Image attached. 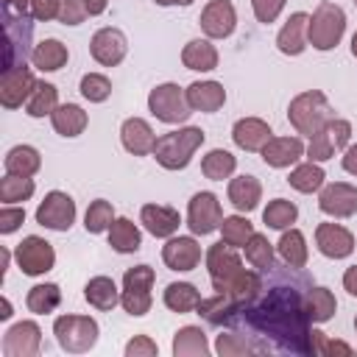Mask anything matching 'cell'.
<instances>
[{"label": "cell", "mask_w": 357, "mask_h": 357, "mask_svg": "<svg viewBox=\"0 0 357 357\" xmlns=\"http://www.w3.org/2000/svg\"><path fill=\"white\" fill-rule=\"evenodd\" d=\"M3 11H14V14H31V0H3Z\"/></svg>", "instance_id": "cell-57"}, {"label": "cell", "mask_w": 357, "mask_h": 357, "mask_svg": "<svg viewBox=\"0 0 357 357\" xmlns=\"http://www.w3.org/2000/svg\"><path fill=\"white\" fill-rule=\"evenodd\" d=\"M346 31V14L340 6L321 0L310 17V28H307V39L315 50H332Z\"/></svg>", "instance_id": "cell-4"}, {"label": "cell", "mask_w": 357, "mask_h": 357, "mask_svg": "<svg viewBox=\"0 0 357 357\" xmlns=\"http://www.w3.org/2000/svg\"><path fill=\"white\" fill-rule=\"evenodd\" d=\"M343 170L351 173V176H357V145H349L343 151Z\"/></svg>", "instance_id": "cell-55"}, {"label": "cell", "mask_w": 357, "mask_h": 357, "mask_svg": "<svg viewBox=\"0 0 357 357\" xmlns=\"http://www.w3.org/2000/svg\"><path fill=\"white\" fill-rule=\"evenodd\" d=\"M204 137H206V134H204L198 126H187V128L162 134V137L156 139L153 159H156L165 170H184V167L190 165L192 153L201 148Z\"/></svg>", "instance_id": "cell-3"}, {"label": "cell", "mask_w": 357, "mask_h": 357, "mask_svg": "<svg viewBox=\"0 0 357 357\" xmlns=\"http://www.w3.org/2000/svg\"><path fill=\"white\" fill-rule=\"evenodd\" d=\"M326 134H329L335 151H343L349 145V139H351V123L349 120H340V117H332L326 123Z\"/></svg>", "instance_id": "cell-50"}, {"label": "cell", "mask_w": 357, "mask_h": 357, "mask_svg": "<svg viewBox=\"0 0 357 357\" xmlns=\"http://www.w3.org/2000/svg\"><path fill=\"white\" fill-rule=\"evenodd\" d=\"M86 3V11H89V17H98V14H103L106 11V6H109V0H84Z\"/></svg>", "instance_id": "cell-59"}, {"label": "cell", "mask_w": 357, "mask_h": 357, "mask_svg": "<svg viewBox=\"0 0 357 357\" xmlns=\"http://www.w3.org/2000/svg\"><path fill=\"white\" fill-rule=\"evenodd\" d=\"M14 259L25 276H42L56 265V251L45 237L28 234V237H22V243H17Z\"/></svg>", "instance_id": "cell-9"}, {"label": "cell", "mask_w": 357, "mask_h": 357, "mask_svg": "<svg viewBox=\"0 0 357 357\" xmlns=\"http://www.w3.org/2000/svg\"><path fill=\"white\" fill-rule=\"evenodd\" d=\"M234 167H237V159H234L229 151H223V148H215V151H209V153L201 159V170H204V176L212 178V181L231 178Z\"/></svg>", "instance_id": "cell-40"}, {"label": "cell", "mask_w": 357, "mask_h": 357, "mask_svg": "<svg viewBox=\"0 0 357 357\" xmlns=\"http://www.w3.org/2000/svg\"><path fill=\"white\" fill-rule=\"evenodd\" d=\"M22 220H25V209H22V206H8V204H6V206L0 209V231H3V234L17 231Z\"/></svg>", "instance_id": "cell-53"}, {"label": "cell", "mask_w": 357, "mask_h": 357, "mask_svg": "<svg viewBox=\"0 0 357 357\" xmlns=\"http://www.w3.org/2000/svg\"><path fill=\"white\" fill-rule=\"evenodd\" d=\"M36 223L53 231H67L75 223V201L61 190H50L36 206Z\"/></svg>", "instance_id": "cell-10"}, {"label": "cell", "mask_w": 357, "mask_h": 357, "mask_svg": "<svg viewBox=\"0 0 357 357\" xmlns=\"http://www.w3.org/2000/svg\"><path fill=\"white\" fill-rule=\"evenodd\" d=\"M343 287H346L351 296H357V265L346 268V273H343Z\"/></svg>", "instance_id": "cell-58"}, {"label": "cell", "mask_w": 357, "mask_h": 357, "mask_svg": "<svg viewBox=\"0 0 357 357\" xmlns=\"http://www.w3.org/2000/svg\"><path fill=\"white\" fill-rule=\"evenodd\" d=\"M215 351L220 357H243V354H257V346L240 332H226V335H218Z\"/></svg>", "instance_id": "cell-46"}, {"label": "cell", "mask_w": 357, "mask_h": 357, "mask_svg": "<svg viewBox=\"0 0 357 357\" xmlns=\"http://www.w3.org/2000/svg\"><path fill=\"white\" fill-rule=\"evenodd\" d=\"M156 6H190L192 0H153Z\"/></svg>", "instance_id": "cell-61"}, {"label": "cell", "mask_w": 357, "mask_h": 357, "mask_svg": "<svg viewBox=\"0 0 357 357\" xmlns=\"http://www.w3.org/2000/svg\"><path fill=\"white\" fill-rule=\"evenodd\" d=\"M304 307H307V315H310V321H312V324H326V321L335 315V310H337V301H335L332 290L312 284V287L307 290Z\"/></svg>", "instance_id": "cell-36"}, {"label": "cell", "mask_w": 357, "mask_h": 357, "mask_svg": "<svg viewBox=\"0 0 357 357\" xmlns=\"http://www.w3.org/2000/svg\"><path fill=\"white\" fill-rule=\"evenodd\" d=\"M324 178L326 176H324L321 165H315V162H304V165L293 167L290 176H287L290 187L298 190V192H315V190H321L324 187Z\"/></svg>", "instance_id": "cell-41"}, {"label": "cell", "mask_w": 357, "mask_h": 357, "mask_svg": "<svg viewBox=\"0 0 357 357\" xmlns=\"http://www.w3.org/2000/svg\"><path fill=\"white\" fill-rule=\"evenodd\" d=\"M206 271H209L212 284H218V282L231 279L237 271H243V259L237 257L234 245L220 240V243L209 245V251H206Z\"/></svg>", "instance_id": "cell-19"}, {"label": "cell", "mask_w": 357, "mask_h": 357, "mask_svg": "<svg viewBox=\"0 0 357 357\" xmlns=\"http://www.w3.org/2000/svg\"><path fill=\"white\" fill-rule=\"evenodd\" d=\"M254 298L234 307L226 326L240 332L262 351L310 354V315L304 307L312 279L293 265H268Z\"/></svg>", "instance_id": "cell-1"}, {"label": "cell", "mask_w": 357, "mask_h": 357, "mask_svg": "<svg viewBox=\"0 0 357 357\" xmlns=\"http://www.w3.org/2000/svg\"><path fill=\"white\" fill-rule=\"evenodd\" d=\"M50 123H53L56 134H61V137H78L86 128L89 117H86V112L78 103H61L50 114Z\"/></svg>", "instance_id": "cell-29"}, {"label": "cell", "mask_w": 357, "mask_h": 357, "mask_svg": "<svg viewBox=\"0 0 357 357\" xmlns=\"http://www.w3.org/2000/svg\"><path fill=\"white\" fill-rule=\"evenodd\" d=\"M120 139H123V148L134 156H148L156 148V134L142 117H128L120 126Z\"/></svg>", "instance_id": "cell-22"}, {"label": "cell", "mask_w": 357, "mask_h": 357, "mask_svg": "<svg viewBox=\"0 0 357 357\" xmlns=\"http://www.w3.org/2000/svg\"><path fill=\"white\" fill-rule=\"evenodd\" d=\"M31 14L36 22H47L59 17V0H31Z\"/></svg>", "instance_id": "cell-54"}, {"label": "cell", "mask_w": 357, "mask_h": 357, "mask_svg": "<svg viewBox=\"0 0 357 357\" xmlns=\"http://www.w3.org/2000/svg\"><path fill=\"white\" fill-rule=\"evenodd\" d=\"M84 298L95 310H114L120 304V290H117L114 279H109V276H92L84 284Z\"/></svg>", "instance_id": "cell-30"}, {"label": "cell", "mask_w": 357, "mask_h": 357, "mask_svg": "<svg viewBox=\"0 0 357 357\" xmlns=\"http://www.w3.org/2000/svg\"><path fill=\"white\" fill-rule=\"evenodd\" d=\"M3 165H6V173H11V176H28V178H31L33 173H39L42 156H39V151L31 148V145H14V148L6 153Z\"/></svg>", "instance_id": "cell-31"}, {"label": "cell", "mask_w": 357, "mask_h": 357, "mask_svg": "<svg viewBox=\"0 0 357 357\" xmlns=\"http://www.w3.org/2000/svg\"><path fill=\"white\" fill-rule=\"evenodd\" d=\"M89 17L86 11V3L84 0H59V22L64 25H81L84 20Z\"/></svg>", "instance_id": "cell-49"}, {"label": "cell", "mask_w": 357, "mask_h": 357, "mask_svg": "<svg viewBox=\"0 0 357 357\" xmlns=\"http://www.w3.org/2000/svg\"><path fill=\"white\" fill-rule=\"evenodd\" d=\"M243 248H245V259H248V265H251V268L262 271V268L273 265V245L268 243V237H265V234L254 231V234H251V240H248Z\"/></svg>", "instance_id": "cell-45"}, {"label": "cell", "mask_w": 357, "mask_h": 357, "mask_svg": "<svg viewBox=\"0 0 357 357\" xmlns=\"http://www.w3.org/2000/svg\"><path fill=\"white\" fill-rule=\"evenodd\" d=\"M0 318H3V321H6V318H11V301H8V298H3V301H0Z\"/></svg>", "instance_id": "cell-60"}, {"label": "cell", "mask_w": 357, "mask_h": 357, "mask_svg": "<svg viewBox=\"0 0 357 357\" xmlns=\"http://www.w3.org/2000/svg\"><path fill=\"white\" fill-rule=\"evenodd\" d=\"M139 220L153 237H173L178 231V226H181L178 209L165 206V204H145L139 209Z\"/></svg>", "instance_id": "cell-21"}, {"label": "cell", "mask_w": 357, "mask_h": 357, "mask_svg": "<svg viewBox=\"0 0 357 357\" xmlns=\"http://www.w3.org/2000/svg\"><path fill=\"white\" fill-rule=\"evenodd\" d=\"M36 84H39V81L33 78V73H31L28 67L3 70V78H0V103H3L6 109L22 106V103L31 98V92H33Z\"/></svg>", "instance_id": "cell-15"}, {"label": "cell", "mask_w": 357, "mask_h": 357, "mask_svg": "<svg viewBox=\"0 0 357 357\" xmlns=\"http://www.w3.org/2000/svg\"><path fill=\"white\" fill-rule=\"evenodd\" d=\"M296 218H298V206L293 201H287V198H273L262 209V220H265L268 229L284 231V229H290V223H296Z\"/></svg>", "instance_id": "cell-39"}, {"label": "cell", "mask_w": 357, "mask_h": 357, "mask_svg": "<svg viewBox=\"0 0 357 357\" xmlns=\"http://www.w3.org/2000/svg\"><path fill=\"white\" fill-rule=\"evenodd\" d=\"M332 106L326 100V95L321 89H307L301 95H296L287 106V120L290 126L304 134V137H315L329 120H332Z\"/></svg>", "instance_id": "cell-2"}, {"label": "cell", "mask_w": 357, "mask_h": 357, "mask_svg": "<svg viewBox=\"0 0 357 357\" xmlns=\"http://www.w3.org/2000/svg\"><path fill=\"white\" fill-rule=\"evenodd\" d=\"M271 137H273V134H271V126H268L265 120H259V117H243V120H237L234 128H231L234 145L243 148V151H251V153H254V151H262Z\"/></svg>", "instance_id": "cell-25"}, {"label": "cell", "mask_w": 357, "mask_h": 357, "mask_svg": "<svg viewBox=\"0 0 357 357\" xmlns=\"http://www.w3.org/2000/svg\"><path fill=\"white\" fill-rule=\"evenodd\" d=\"M318 206L329 218H351L357 212V187L346 184V181H332V184L321 187Z\"/></svg>", "instance_id": "cell-12"}, {"label": "cell", "mask_w": 357, "mask_h": 357, "mask_svg": "<svg viewBox=\"0 0 357 357\" xmlns=\"http://www.w3.org/2000/svg\"><path fill=\"white\" fill-rule=\"evenodd\" d=\"M237 25V11L231 6V0H209L201 11V31L209 39H226L231 36Z\"/></svg>", "instance_id": "cell-16"}, {"label": "cell", "mask_w": 357, "mask_h": 357, "mask_svg": "<svg viewBox=\"0 0 357 357\" xmlns=\"http://www.w3.org/2000/svg\"><path fill=\"white\" fill-rule=\"evenodd\" d=\"M315 245L329 259H346L354 251V234L340 223H318Z\"/></svg>", "instance_id": "cell-17"}, {"label": "cell", "mask_w": 357, "mask_h": 357, "mask_svg": "<svg viewBox=\"0 0 357 357\" xmlns=\"http://www.w3.org/2000/svg\"><path fill=\"white\" fill-rule=\"evenodd\" d=\"M112 223H114V206H112V201H106V198L92 201L89 209H86V215H84V226H86V231L100 234V231H109Z\"/></svg>", "instance_id": "cell-43"}, {"label": "cell", "mask_w": 357, "mask_h": 357, "mask_svg": "<svg viewBox=\"0 0 357 357\" xmlns=\"http://www.w3.org/2000/svg\"><path fill=\"white\" fill-rule=\"evenodd\" d=\"M89 53H92V59H95L98 64L114 67V64H120V61L126 59V53H128V39H126V33H123L120 28H100V31L92 36V42H89Z\"/></svg>", "instance_id": "cell-14"}, {"label": "cell", "mask_w": 357, "mask_h": 357, "mask_svg": "<svg viewBox=\"0 0 357 357\" xmlns=\"http://www.w3.org/2000/svg\"><path fill=\"white\" fill-rule=\"evenodd\" d=\"M173 354L176 357H206L209 343L201 326H181L173 337Z\"/></svg>", "instance_id": "cell-34"}, {"label": "cell", "mask_w": 357, "mask_h": 357, "mask_svg": "<svg viewBox=\"0 0 357 357\" xmlns=\"http://www.w3.org/2000/svg\"><path fill=\"white\" fill-rule=\"evenodd\" d=\"M3 14H6V67L3 70L25 67V59L33 53L31 50L33 14H14V11H3Z\"/></svg>", "instance_id": "cell-7"}, {"label": "cell", "mask_w": 357, "mask_h": 357, "mask_svg": "<svg viewBox=\"0 0 357 357\" xmlns=\"http://www.w3.org/2000/svg\"><path fill=\"white\" fill-rule=\"evenodd\" d=\"M153 268L148 265H134L123 273V290H120V304L128 315L139 318L151 310L153 304V296H151V287H153Z\"/></svg>", "instance_id": "cell-6"}, {"label": "cell", "mask_w": 357, "mask_h": 357, "mask_svg": "<svg viewBox=\"0 0 357 357\" xmlns=\"http://www.w3.org/2000/svg\"><path fill=\"white\" fill-rule=\"evenodd\" d=\"M33 178L28 176H11L6 173V178H0V201L3 204H17V201H28L33 195Z\"/></svg>", "instance_id": "cell-42"}, {"label": "cell", "mask_w": 357, "mask_h": 357, "mask_svg": "<svg viewBox=\"0 0 357 357\" xmlns=\"http://www.w3.org/2000/svg\"><path fill=\"white\" fill-rule=\"evenodd\" d=\"M25 304H28V310H31L33 315H50V312L61 304V290H59V284H53V282L33 284V287L28 290Z\"/></svg>", "instance_id": "cell-37"}, {"label": "cell", "mask_w": 357, "mask_h": 357, "mask_svg": "<svg viewBox=\"0 0 357 357\" xmlns=\"http://www.w3.org/2000/svg\"><path fill=\"white\" fill-rule=\"evenodd\" d=\"M307 156H310V162H329V159L335 156V145H332V139H329V134H326V126H324L315 137H310Z\"/></svg>", "instance_id": "cell-48"}, {"label": "cell", "mask_w": 357, "mask_h": 357, "mask_svg": "<svg viewBox=\"0 0 357 357\" xmlns=\"http://www.w3.org/2000/svg\"><path fill=\"white\" fill-rule=\"evenodd\" d=\"M351 56H354V59H357V33H354V36H351Z\"/></svg>", "instance_id": "cell-62"}, {"label": "cell", "mask_w": 357, "mask_h": 357, "mask_svg": "<svg viewBox=\"0 0 357 357\" xmlns=\"http://www.w3.org/2000/svg\"><path fill=\"white\" fill-rule=\"evenodd\" d=\"M109 245H112L114 251H120V254H134V251H139L142 234H139L137 223L128 220V218H114V223L109 226Z\"/></svg>", "instance_id": "cell-32"}, {"label": "cell", "mask_w": 357, "mask_h": 357, "mask_svg": "<svg viewBox=\"0 0 357 357\" xmlns=\"http://www.w3.org/2000/svg\"><path fill=\"white\" fill-rule=\"evenodd\" d=\"M159 354V346L148 335H137L126 343V357H153Z\"/></svg>", "instance_id": "cell-52"}, {"label": "cell", "mask_w": 357, "mask_h": 357, "mask_svg": "<svg viewBox=\"0 0 357 357\" xmlns=\"http://www.w3.org/2000/svg\"><path fill=\"white\" fill-rule=\"evenodd\" d=\"M223 223V209L215 192H195L187 206V226L192 234H212Z\"/></svg>", "instance_id": "cell-11"}, {"label": "cell", "mask_w": 357, "mask_h": 357, "mask_svg": "<svg viewBox=\"0 0 357 357\" xmlns=\"http://www.w3.org/2000/svg\"><path fill=\"white\" fill-rule=\"evenodd\" d=\"M284 3H287V0H251V8H254V17L268 25V22H273V20L282 14Z\"/></svg>", "instance_id": "cell-51"}, {"label": "cell", "mask_w": 357, "mask_h": 357, "mask_svg": "<svg viewBox=\"0 0 357 357\" xmlns=\"http://www.w3.org/2000/svg\"><path fill=\"white\" fill-rule=\"evenodd\" d=\"M276 251L282 257V262L293 265V268H304L307 259H310V251H307V240L298 229H284L279 243H276Z\"/></svg>", "instance_id": "cell-33"}, {"label": "cell", "mask_w": 357, "mask_h": 357, "mask_svg": "<svg viewBox=\"0 0 357 357\" xmlns=\"http://www.w3.org/2000/svg\"><path fill=\"white\" fill-rule=\"evenodd\" d=\"M259 198H262V184H259L257 176L243 173V176H237V178L229 181V201H231V206H234L237 212H251V209H257Z\"/></svg>", "instance_id": "cell-26"}, {"label": "cell", "mask_w": 357, "mask_h": 357, "mask_svg": "<svg viewBox=\"0 0 357 357\" xmlns=\"http://www.w3.org/2000/svg\"><path fill=\"white\" fill-rule=\"evenodd\" d=\"M42 349V329L36 321H20L14 324L3 337V354L6 357H33Z\"/></svg>", "instance_id": "cell-13"}, {"label": "cell", "mask_w": 357, "mask_h": 357, "mask_svg": "<svg viewBox=\"0 0 357 357\" xmlns=\"http://www.w3.org/2000/svg\"><path fill=\"white\" fill-rule=\"evenodd\" d=\"M67 59H70V50H67V45H61L59 39H45V42H39V45L33 47V53H31L33 67L42 70V73H56V70H61V67L67 64Z\"/></svg>", "instance_id": "cell-28"}, {"label": "cell", "mask_w": 357, "mask_h": 357, "mask_svg": "<svg viewBox=\"0 0 357 357\" xmlns=\"http://www.w3.org/2000/svg\"><path fill=\"white\" fill-rule=\"evenodd\" d=\"M59 106V89L47 81H39L31 92V98L25 100V112L31 117H45V114H53Z\"/></svg>", "instance_id": "cell-38"}, {"label": "cell", "mask_w": 357, "mask_h": 357, "mask_svg": "<svg viewBox=\"0 0 357 357\" xmlns=\"http://www.w3.org/2000/svg\"><path fill=\"white\" fill-rule=\"evenodd\" d=\"M220 234H223V243H229V245H234V248H243V245L251 240L254 226H251V220L243 218V215H229V218H223V223H220Z\"/></svg>", "instance_id": "cell-44"}, {"label": "cell", "mask_w": 357, "mask_h": 357, "mask_svg": "<svg viewBox=\"0 0 357 357\" xmlns=\"http://www.w3.org/2000/svg\"><path fill=\"white\" fill-rule=\"evenodd\" d=\"M162 298H165V307L173 310V312H192L201 304V293L190 282H173V284H167Z\"/></svg>", "instance_id": "cell-35"}, {"label": "cell", "mask_w": 357, "mask_h": 357, "mask_svg": "<svg viewBox=\"0 0 357 357\" xmlns=\"http://www.w3.org/2000/svg\"><path fill=\"white\" fill-rule=\"evenodd\" d=\"M148 109H151V114L156 120L170 123V126L173 123H184L192 114V109L187 103V95H184V89L178 84H159V86H153L151 95H148Z\"/></svg>", "instance_id": "cell-8"}, {"label": "cell", "mask_w": 357, "mask_h": 357, "mask_svg": "<svg viewBox=\"0 0 357 357\" xmlns=\"http://www.w3.org/2000/svg\"><path fill=\"white\" fill-rule=\"evenodd\" d=\"M184 95H187V103H190L192 112L212 114V112H218L226 103V89L218 81H192L184 89Z\"/></svg>", "instance_id": "cell-24"}, {"label": "cell", "mask_w": 357, "mask_h": 357, "mask_svg": "<svg viewBox=\"0 0 357 357\" xmlns=\"http://www.w3.org/2000/svg\"><path fill=\"white\" fill-rule=\"evenodd\" d=\"M259 153H262L265 165H271V167H290L307 153V148L298 137H271Z\"/></svg>", "instance_id": "cell-23"}, {"label": "cell", "mask_w": 357, "mask_h": 357, "mask_svg": "<svg viewBox=\"0 0 357 357\" xmlns=\"http://www.w3.org/2000/svg\"><path fill=\"white\" fill-rule=\"evenodd\" d=\"M354 329H357V318H354Z\"/></svg>", "instance_id": "cell-63"}, {"label": "cell", "mask_w": 357, "mask_h": 357, "mask_svg": "<svg viewBox=\"0 0 357 357\" xmlns=\"http://www.w3.org/2000/svg\"><path fill=\"white\" fill-rule=\"evenodd\" d=\"M81 95L89 100V103H103L109 95H112V81L106 78V75H100V73H86L84 78H81Z\"/></svg>", "instance_id": "cell-47"}, {"label": "cell", "mask_w": 357, "mask_h": 357, "mask_svg": "<svg viewBox=\"0 0 357 357\" xmlns=\"http://www.w3.org/2000/svg\"><path fill=\"white\" fill-rule=\"evenodd\" d=\"M59 346L70 354H84L98 343V321L89 315H59L53 321Z\"/></svg>", "instance_id": "cell-5"}, {"label": "cell", "mask_w": 357, "mask_h": 357, "mask_svg": "<svg viewBox=\"0 0 357 357\" xmlns=\"http://www.w3.org/2000/svg\"><path fill=\"white\" fill-rule=\"evenodd\" d=\"M162 259L170 271H192L201 262V245L195 237H167L162 245Z\"/></svg>", "instance_id": "cell-18"}, {"label": "cell", "mask_w": 357, "mask_h": 357, "mask_svg": "<svg viewBox=\"0 0 357 357\" xmlns=\"http://www.w3.org/2000/svg\"><path fill=\"white\" fill-rule=\"evenodd\" d=\"M354 8H357V0H354Z\"/></svg>", "instance_id": "cell-64"}, {"label": "cell", "mask_w": 357, "mask_h": 357, "mask_svg": "<svg viewBox=\"0 0 357 357\" xmlns=\"http://www.w3.org/2000/svg\"><path fill=\"white\" fill-rule=\"evenodd\" d=\"M326 354H343V357H349V354H354V349H351L349 343H343V340H326L324 357H326Z\"/></svg>", "instance_id": "cell-56"}, {"label": "cell", "mask_w": 357, "mask_h": 357, "mask_svg": "<svg viewBox=\"0 0 357 357\" xmlns=\"http://www.w3.org/2000/svg\"><path fill=\"white\" fill-rule=\"evenodd\" d=\"M181 61L187 70H195V73H209L218 67V50L209 39H192L184 45L181 50Z\"/></svg>", "instance_id": "cell-27"}, {"label": "cell", "mask_w": 357, "mask_h": 357, "mask_svg": "<svg viewBox=\"0 0 357 357\" xmlns=\"http://www.w3.org/2000/svg\"><path fill=\"white\" fill-rule=\"evenodd\" d=\"M307 28H310V14H304V11L290 14L287 22L282 25L279 36H276V47H279L284 56H301L304 47L310 45Z\"/></svg>", "instance_id": "cell-20"}]
</instances>
